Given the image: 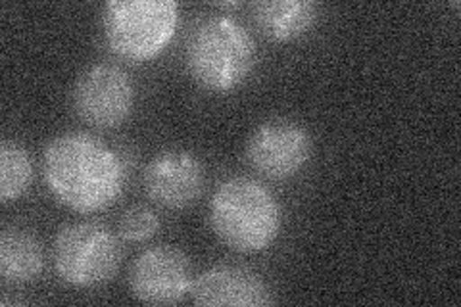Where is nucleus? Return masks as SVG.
Listing matches in <instances>:
<instances>
[{
	"label": "nucleus",
	"mask_w": 461,
	"mask_h": 307,
	"mask_svg": "<svg viewBox=\"0 0 461 307\" xmlns=\"http://www.w3.org/2000/svg\"><path fill=\"white\" fill-rule=\"evenodd\" d=\"M42 175L50 194L79 213L106 210L125 185L122 158L89 133L52 139L42 154Z\"/></svg>",
	"instance_id": "f257e3e1"
},
{
	"label": "nucleus",
	"mask_w": 461,
	"mask_h": 307,
	"mask_svg": "<svg viewBox=\"0 0 461 307\" xmlns=\"http://www.w3.org/2000/svg\"><path fill=\"white\" fill-rule=\"evenodd\" d=\"M210 225L230 250L254 254L267 250L279 237L283 213L262 183L233 177L221 183L210 200Z\"/></svg>",
	"instance_id": "f03ea898"
},
{
	"label": "nucleus",
	"mask_w": 461,
	"mask_h": 307,
	"mask_svg": "<svg viewBox=\"0 0 461 307\" xmlns=\"http://www.w3.org/2000/svg\"><path fill=\"white\" fill-rule=\"evenodd\" d=\"M254 64V37L227 16L202 22L186 45V68L202 89L212 93L233 91L250 76Z\"/></svg>",
	"instance_id": "7ed1b4c3"
},
{
	"label": "nucleus",
	"mask_w": 461,
	"mask_h": 307,
	"mask_svg": "<svg viewBox=\"0 0 461 307\" xmlns=\"http://www.w3.org/2000/svg\"><path fill=\"white\" fill-rule=\"evenodd\" d=\"M179 6L173 0H112L103 8L108 47L129 62H147L176 35Z\"/></svg>",
	"instance_id": "20e7f679"
},
{
	"label": "nucleus",
	"mask_w": 461,
	"mask_h": 307,
	"mask_svg": "<svg viewBox=\"0 0 461 307\" xmlns=\"http://www.w3.org/2000/svg\"><path fill=\"white\" fill-rule=\"evenodd\" d=\"M54 269L60 279L77 288H93L113 279L120 269L122 248L113 232L93 221L60 229L52 248Z\"/></svg>",
	"instance_id": "39448f33"
},
{
	"label": "nucleus",
	"mask_w": 461,
	"mask_h": 307,
	"mask_svg": "<svg viewBox=\"0 0 461 307\" xmlns=\"http://www.w3.org/2000/svg\"><path fill=\"white\" fill-rule=\"evenodd\" d=\"M74 108L79 118L93 127H118L133 110V83L118 66L86 68L76 83Z\"/></svg>",
	"instance_id": "423d86ee"
},
{
	"label": "nucleus",
	"mask_w": 461,
	"mask_h": 307,
	"mask_svg": "<svg viewBox=\"0 0 461 307\" xmlns=\"http://www.w3.org/2000/svg\"><path fill=\"white\" fill-rule=\"evenodd\" d=\"M189 257L173 246H154L144 250L129 269V290L149 305L179 303L193 286Z\"/></svg>",
	"instance_id": "0eeeda50"
},
{
	"label": "nucleus",
	"mask_w": 461,
	"mask_h": 307,
	"mask_svg": "<svg viewBox=\"0 0 461 307\" xmlns=\"http://www.w3.org/2000/svg\"><path fill=\"white\" fill-rule=\"evenodd\" d=\"M249 164L267 179H291L312 158L308 131L286 120L259 125L247 146Z\"/></svg>",
	"instance_id": "6e6552de"
},
{
	"label": "nucleus",
	"mask_w": 461,
	"mask_h": 307,
	"mask_svg": "<svg viewBox=\"0 0 461 307\" xmlns=\"http://www.w3.org/2000/svg\"><path fill=\"white\" fill-rule=\"evenodd\" d=\"M206 171L200 159L185 150H166L144 169V190L166 210H185L200 198Z\"/></svg>",
	"instance_id": "1a4fd4ad"
},
{
	"label": "nucleus",
	"mask_w": 461,
	"mask_h": 307,
	"mask_svg": "<svg viewBox=\"0 0 461 307\" xmlns=\"http://www.w3.org/2000/svg\"><path fill=\"white\" fill-rule=\"evenodd\" d=\"M191 298L200 307H264L273 303L264 279L249 269L218 266L193 281Z\"/></svg>",
	"instance_id": "9d476101"
},
{
	"label": "nucleus",
	"mask_w": 461,
	"mask_h": 307,
	"mask_svg": "<svg viewBox=\"0 0 461 307\" xmlns=\"http://www.w3.org/2000/svg\"><path fill=\"white\" fill-rule=\"evenodd\" d=\"M250 10L259 32L281 42L310 32L317 18V6L308 0H258Z\"/></svg>",
	"instance_id": "9b49d317"
},
{
	"label": "nucleus",
	"mask_w": 461,
	"mask_h": 307,
	"mask_svg": "<svg viewBox=\"0 0 461 307\" xmlns=\"http://www.w3.org/2000/svg\"><path fill=\"white\" fill-rule=\"evenodd\" d=\"M45 267L41 242L22 229H5L0 235V276L8 284L35 281Z\"/></svg>",
	"instance_id": "f8f14e48"
},
{
	"label": "nucleus",
	"mask_w": 461,
	"mask_h": 307,
	"mask_svg": "<svg viewBox=\"0 0 461 307\" xmlns=\"http://www.w3.org/2000/svg\"><path fill=\"white\" fill-rule=\"evenodd\" d=\"M33 166L18 142L5 140L0 146V200H18L32 185Z\"/></svg>",
	"instance_id": "ddd939ff"
},
{
	"label": "nucleus",
	"mask_w": 461,
	"mask_h": 307,
	"mask_svg": "<svg viewBox=\"0 0 461 307\" xmlns=\"http://www.w3.org/2000/svg\"><path fill=\"white\" fill-rule=\"evenodd\" d=\"M160 229V217L147 206H133L123 212L118 230L127 242H144L152 239Z\"/></svg>",
	"instance_id": "4468645a"
},
{
	"label": "nucleus",
	"mask_w": 461,
	"mask_h": 307,
	"mask_svg": "<svg viewBox=\"0 0 461 307\" xmlns=\"http://www.w3.org/2000/svg\"><path fill=\"white\" fill-rule=\"evenodd\" d=\"M218 6H225V8H235V6H239V3H218Z\"/></svg>",
	"instance_id": "2eb2a0df"
}]
</instances>
